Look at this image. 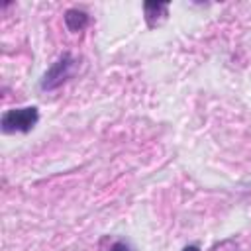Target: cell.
Returning <instances> with one entry per match:
<instances>
[{"mask_svg": "<svg viewBox=\"0 0 251 251\" xmlns=\"http://www.w3.org/2000/svg\"><path fill=\"white\" fill-rule=\"evenodd\" d=\"M76 67H78V59L73 57L71 53H63V55L43 73V76H41V80H39V88H41L43 92H53V90H57L59 86H63V84L75 75Z\"/></svg>", "mask_w": 251, "mask_h": 251, "instance_id": "1", "label": "cell"}, {"mask_svg": "<svg viewBox=\"0 0 251 251\" xmlns=\"http://www.w3.org/2000/svg\"><path fill=\"white\" fill-rule=\"evenodd\" d=\"M39 122V110L35 106L6 110L0 118V127L4 133H27Z\"/></svg>", "mask_w": 251, "mask_h": 251, "instance_id": "2", "label": "cell"}, {"mask_svg": "<svg viewBox=\"0 0 251 251\" xmlns=\"http://www.w3.org/2000/svg\"><path fill=\"white\" fill-rule=\"evenodd\" d=\"M63 20H65L67 29L73 31V33L82 31V29L88 25V22H90L88 14H86L84 10H78V8H69V10L63 14Z\"/></svg>", "mask_w": 251, "mask_h": 251, "instance_id": "3", "label": "cell"}, {"mask_svg": "<svg viewBox=\"0 0 251 251\" xmlns=\"http://www.w3.org/2000/svg\"><path fill=\"white\" fill-rule=\"evenodd\" d=\"M143 10H145V22L149 27H155L157 22L155 18H159V14L163 18H167V12H169V4L167 2H145L143 4Z\"/></svg>", "mask_w": 251, "mask_h": 251, "instance_id": "4", "label": "cell"}, {"mask_svg": "<svg viewBox=\"0 0 251 251\" xmlns=\"http://www.w3.org/2000/svg\"><path fill=\"white\" fill-rule=\"evenodd\" d=\"M212 251H239V245H237L235 239H224L218 245H214Z\"/></svg>", "mask_w": 251, "mask_h": 251, "instance_id": "5", "label": "cell"}, {"mask_svg": "<svg viewBox=\"0 0 251 251\" xmlns=\"http://www.w3.org/2000/svg\"><path fill=\"white\" fill-rule=\"evenodd\" d=\"M108 251H131V247L126 241H116V243H112V247Z\"/></svg>", "mask_w": 251, "mask_h": 251, "instance_id": "6", "label": "cell"}, {"mask_svg": "<svg viewBox=\"0 0 251 251\" xmlns=\"http://www.w3.org/2000/svg\"><path fill=\"white\" fill-rule=\"evenodd\" d=\"M182 251H200V247L198 245H186V247H182Z\"/></svg>", "mask_w": 251, "mask_h": 251, "instance_id": "7", "label": "cell"}]
</instances>
